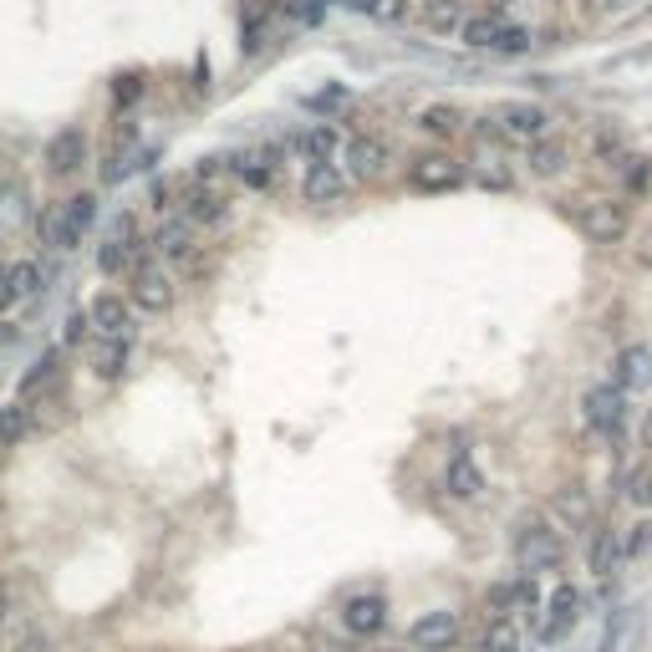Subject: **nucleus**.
<instances>
[{"mask_svg": "<svg viewBox=\"0 0 652 652\" xmlns=\"http://www.w3.org/2000/svg\"><path fill=\"white\" fill-rule=\"evenodd\" d=\"M5 612H11V596H5V586H0V622H5Z\"/></svg>", "mask_w": 652, "mask_h": 652, "instance_id": "nucleus-47", "label": "nucleus"}, {"mask_svg": "<svg viewBox=\"0 0 652 652\" xmlns=\"http://www.w3.org/2000/svg\"><path fill=\"white\" fill-rule=\"evenodd\" d=\"M648 546H652V520H638V525H632V535L622 540V556H642Z\"/></svg>", "mask_w": 652, "mask_h": 652, "instance_id": "nucleus-40", "label": "nucleus"}, {"mask_svg": "<svg viewBox=\"0 0 652 652\" xmlns=\"http://www.w3.org/2000/svg\"><path fill=\"white\" fill-rule=\"evenodd\" d=\"M464 107H454V103H429L423 113H418V128L429 138H444V143H454V138L464 133Z\"/></svg>", "mask_w": 652, "mask_h": 652, "instance_id": "nucleus-25", "label": "nucleus"}, {"mask_svg": "<svg viewBox=\"0 0 652 652\" xmlns=\"http://www.w3.org/2000/svg\"><path fill=\"white\" fill-rule=\"evenodd\" d=\"M36 296H42V266L36 260H0V312Z\"/></svg>", "mask_w": 652, "mask_h": 652, "instance_id": "nucleus-13", "label": "nucleus"}, {"mask_svg": "<svg viewBox=\"0 0 652 652\" xmlns=\"http://www.w3.org/2000/svg\"><path fill=\"white\" fill-rule=\"evenodd\" d=\"M612 174L622 178V189H627V194H648V184H652V163L642 159V153H622Z\"/></svg>", "mask_w": 652, "mask_h": 652, "instance_id": "nucleus-33", "label": "nucleus"}, {"mask_svg": "<svg viewBox=\"0 0 652 652\" xmlns=\"http://www.w3.org/2000/svg\"><path fill=\"white\" fill-rule=\"evenodd\" d=\"M489 123L500 128V138H515V143H535L540 133H550L546 107L520 103V97H504V103L489 107Z\"/></svg>", "mask_w": 652, "mask_h": 652, "instance_id": "nucleus-7", "label": "nucleus"}, {"mask_svg": "<svg viewBox=\"0 0 652 652\" xmlns=\"http://www.w3.org/2000/svg\"><path fill=\"white\" fill-rule=\"evenodd\" d=\"M546 612H550V617L535 627V632H540V642H561L566 632L577 627V617H581V592L571 586V581H561V586L550 592V607Z\"/></svg>", "mask_w": 652, "mask_h": 652, "instance_id": "nucleus-20", "label": "nucleus"}, {"mask_svg": "<svg viewBox=\"0 0 652 652\" xmlns=\"http://www.w3.org/2000/svg\"><path fill=\"white\" fill-rule=\"evenodd\" d=\"M383 652H398V648H383Z\"/></svg>", "mask_w": 652, "mask_h": 652, "instance_id": "nucleus-48", "label": "nucleus"}, {"mask_svg": "<svg viewBox=\"0 0 652 652\" xmlns=\"http://www.w3.org/2000/svg\"><path fill=\"white\" fill-rule=\"evenodd\" d=\"M143 92H149V77H143V72H123L118 82H113V103H118V107H133Z\"/></svg>", "mask_w": 652, "mask_h": 652, "instance_id": "nucleus-37", "label": "nucleus"}, {"mask_svg": "<svg viewBox=\"0 0 652 652\" xmlns=\"http://www.w3.org/2000/svg\"><path fill=\"white\" fill-rule=\"evenodd\" d=\"M291 149L306 159V168H312V163H331V153H337V128H331V123H316V128L291 138Z\"/></svg>", "mask_w": 652, "mask_h": 652, "instance_id": "nucleus-26", "label": "nucleus"}, {"mask_svg": "<svg viewBox=\"0 0 652 652\" xmlns=\"http://www.w3.org/2000/svg\"><path fill=\"white\" fill-rule=\"evenodd\" d=\"M561 556H566V546H561V535L556 531H546V525H525V531H520L515 561H520L525 577H535V571H556Z\"/></svg>", "mask_w": 652, "mask_h": 652, "instance_id": "nucleus-10", "label": "nucleus"}, {"mask_svg": "<svg viewBox=\"0 0 652 652\" xmlns=\"http://www.w3.org/2000/svg\"><path fill=\"white\" fill-rule=\"evenodd\" d=\"M638 266H642V270H652V224L638 235Z\"/></svg>", "mask_w": 652, "mask_h": 652, "instance_id": "nucleus-43", "label": "nucleus"}, {"mask_svg": "<svg viewBox=\"0 0 652 652\" xmlns=\"http://www.w3.org/2000/svg\"><path fill=\"white\" fill-rule=\"evenodd\" d=\"M128 306L143 316H163V312H174V276L159 266V260H138L133 270H128Z\"/></svg>", "mask_w": 652, "mask_h": 652, "instance_id": "nucleus-3", "label": "nucleus"}, {"mask_svg": "<svg viewBox=\"0 0 652 652\" xmlns=\"http://www.w3.org/2000/svg\"><path fill=\"white\" fill-rule=\"evenodd\" d=\"M61 362H67V352L61 347H51V352H42L36 362H31V372L15 383V403H31V398H42V393H51L61 377Z\"/></svg>", "mask_w": 652, "mask_h": 652, "instance_id": "nucleus-23", "label": "nucleus"}, {"mask_svg": "<svg viewBox=\"0 0 652 652\" xmlns=\"http://www.w3.org/2000/svg\"><path fill=\"white\" fill-rule=\"evenodd\" d=\"M479 652H520V632L510 617H485V632H479Z\"/></svg>", "mask_w": 652, "mask_h": 652, "instance_id": "nucleus-31", "label": "nucleus"}, {"mask_svg": "<svg viewBox=\"0 0 652 652\" xmlns=\"http://www.w3.org/2000/svg\"><path fill=\"white\" fill-rule=\"evenodd\" d=\"M276 5H281V0H245V5H240V31H245V51H255V46H260V31H266V21L270 15H276Z\"/></svg>", "mask_w": 652, "mask_h": 652, "instance_id": "nucleus-30", "label": "nucleus"}, {"mask_svg": "<svg viewBox=\"0 0 652 652\" xmlns=\"http://www.w3.org/2000/svg\"><path fill=\"white\" fill-rule=\"evenodd\" d=\"M525 174L531 178H556L571 163V143H566L561 133H540L535 143H525Z\"/></svg>", "mask_w": 652, "mask_h": 652, "instance_id": "nucleus-19", "label": "nucleus"}, {"mask_svg": "<svg viewBox=\"0 0 652 652\" xmlns=\"http://www.w3.org/2000/svg\"><path fill=\"white\" fill-rule=\"evenodd\" d=\"M128 362H133V341H92V377L97 383H123L128 377Z\"/></svg>", "mask_w": 652, "mask_h": 652, "instance_id": "nucleus-24", "label": "nucleus"}, {"mask_svg": "<svg viewBox=\"0 0 652 652\" xmlns=\"http://www.w3.org/2000/svg\"><path fill=\"white\" fill-rule=\"evenodd\" d=\"M464 168L454 153H418V159H408V189L418 194H449L464 184Z\"/></svg>", "mask_w": 652, "mask_h": 652, "instance_id": "nucleus-6", "label": "nucleus"}, {"mask_svg": "<svg viewBox=\"0 0 652 652\" xmlns=\"http://www.w3.org/2000/svg\"><path fill=\"white\" fill-rule=\"evenodd\" d=\"M632 500L652 504V479H648V475H638V479H632Z\"/></svg>", "mask_w": 652, "mask_h": 652, "instance_id": "nucleus-45", "label": "nucleus"}, {"mask_svg": "<svg viewBox=\"0 0 652 652\" xmlns=\"http://www.w3.org/2000/svg\"><path fill=\"white\" fill-rule=\"evenodd\" d=\"M622 138H617V133H607V128H596V133H592V159L596 163H602V168H617V159H622Z\"/></svg>", "mask_w": 652, "mask_h": 652, "instance_id": "nucleus-36", "label": "nucleus"}, {"mask_svg": "<svg viewBox=\"0 0 652 652\" xmlns=\"http://www.w3.org/2000/svg\"><path fill=\"white\" fill-rule=\"evenodd\" d=\"M418 21L433 36H449V31L464 26V0H418Z\"/></svg>", "mask_w": 652, "mask_h": 652, "instance_id": "nucleus-27", "label": "nucleus"}, {"mask_svg": "<svg viewBox=\"0 0 652 652\" xmlns=\"http://www.w3.org/2000/svg\"><path fill=\"white\" fill-rule=\"evenodd\" d=\"M577 230L592 245H622L627 235H632V205L627 199H612V194H602V199H577Z\"/></svg>", "mask_w": 652, "mask_h": 652, "instance_id": "nucleus-2", "label": "nucleus"}, {"mask_svg": "<svg viewBox=\"0 0 652 652\" xmlns=\"http://www.w3.org/2000/svg\"><path fill=\"white\" fill-rule=\"evenodd\" d=\"M26 433H31L26 403H5V408H0V449H15Z\"/></svg>", "mask_w": 652, "mask_h": 652, "instance_id": "nucleus-34", "label": "nucleus"}, {"mask_svg": "<svg viewBox=\"0 0 652 652\" xmlns=\"http://www.w3.org/2000/svg\"><path fill=\"white\" fill-rule=\"evenodd\" d=\"M408 642L418 652H449L459 642V612H423L414 627H408Z\"/></svg>", "mask_w": 652, "mask_h": 652, "instance_id": "nucleus-14", "label": "nucleus"}, {"mask_svg": "<svg viewBox=\"0 0 652 652\" xmlns=\"http://www.w3.org/2000/svg\"><path fill=\"white\" fill-rule=\"evenodd\" d=\"M642 449H652V408L642 414Z\"/></svg>", "mask_w": 652, "mask_h": 652, "instance_id": "nucleus-46", "label": "nucleus"}, {"mask_svg": "<svg viewBox=\"0 0 652 652\" xmlns=\"http://www.w3.org/2000/svg\"><path fill=\"white\" fill-rule=\"evenodd\" d=\"M444 489L454 494V500H475L479 489H485V475H479V464L469 459V454H454V459H449V475H444Z\"/></svg>", "mask_w": 652, "mask_h": 652, "instance_id": "nucleus-28", "label": "nucleus"}, {"mask_svg": "<svg viewBox=\"0 0 652 652\" xmlns=\"http://www.w3.org/2000/svg\"><path fill=\"white\" fill-rule=\"evenodd\" d=\"M153 255L159 260H168V266H178V270H199V230L194 224H184L174 214V220H163L159 230H153Z\"/></svg>", "mask_w": 652, "mask_h": 652, "instance_id": "nucleus-8", "label": "nucleus"}, {"mask_svg": "<svg viewBox=\"0 0 652 652\" xmlns=\"http://www.w3.org/2000/svg\"><path fill=\"white\" fill-rule=\"evenodd\" d=\"M479 178H485L489 189H500V194L515 189V174L504 168V159H500L494 149H479Z\"/></svg>", "mask_w": 652, "mask_h": 652, "instance_id": "nucleus-35", "label": "nucleus"}, {"mask_svg": "<svg viewBox=\"0 0 652 652\" xmlns=\"http://www.w3.org/2000/svg\"><path fill=\"white\" fill-rule=\"evenodd\" d=\"M617 561H622V535H617V531H596L592 535V571H596V577H612Z\"/></svg>", "mask_w": 652, "mask_h": 652, "instance_id": "nucleus-32", "label": "nucleus"}, {"mask_svg": "<svg viewBox=\"0 0 652 652\" xmlns=\"http://www.w3.org/2000/svg\"><path fill=\"white\" fill-rule=\"evenodd\" d=\"M42 163H46V174L51 178H72L77 168L88 163V133H82V128H61V133L46 143Z\"/></svg>", "mask_w": 652, "mask_h": 652, "instance_id": "nucleus-16", "label": "nucleus"}, {"mask_svg": "<svg viewBox=\"0 0 652 652\" xmlns=\"http://www.w3.org/2000/svg\"><path fill=\"white\" fill-rule=\"evenodd\" d=\"M178 220L194 224V230H214V224L230 220V194L220 184H194L184 178V194H178Z\"/></svg>", "mask_w": 652, "mask_h": 652, "instance_id": "nucleus-5", "label": "nucleus"}, {"mask_svg": "<svg viewBox=\"0 0 652 652\" xmlns=\"http://www.w3.org/2000/svg\"><path fill=\"white\" fill-rule=\"evenodd\" d=\"M26 414H31V433H51L61 418H67V393L51 387V393H42V398L26 403Z\"/></svg>", "mask_w": 652, "mask_h": 652, "instance_id": "nucleus-29", "label": "nucleus"}, {"mask_svg": "<svg viewBox=\"0 0 652 652\" xmlns=\"http://www.w3.org/2000/svg\"><path fill=\"white\" fill-rule=\"evenodd\" d=\"M92 337V326H88V316H72V322H67V341H61V352H67V347H82V341Z\"/></svg>", "mask_w": 652, "mask_h": 652, "instance_id": "nucleus-41", "label": "nucleus"}, {"mask_svg": "<svg viewBox=\"0 0 652 652\" xmlns=\"http://www.w3.org/2000/svg\"><path fill=\"white\" fill-rule=\"evenodd\" d=\"M535 46V31L531 26H510L500 36V46H494V51H500V57H515V51H531Z\"/></svg>", "mask_w": 652, "mask_h": 652, "instance_id": "nucleus-38", "label": "nucleus"}, {"mask_svg": "<svg viewBox=\"0 0 652 652\" xmlns=\"http://www.w3.org/2000/svg\"><path fill=\"white\" fill-rule=\"evenodd\" d=\"M581 5V15H607L612 5H622V0H577Z\"/></svg>", "mask_w": 652, "mask_h": 652, "instance_id": "nucleus-44", "label": "nucleus"}, {"mask_svg": "<svg viewBox=\"0 0 652 652\" xmlns=\"http://www.w3.org/2000/svg\"><path fill=\"white\" fill-rule=\"evenodd\" d=\"M92 220H97V194H72L67 205H51L42 214V245L46 251H77L88 240Z\"/></svg>", "mask_w": 652, "mask_h": 652, "instance_id": "nucleus-1", "label": "nucleus"}, {"mask_svg": "<svg viewBox=\"0 0 652 652\" xmlns=\"http://www.w3.org/2000/svg\"><path fill=\"white\" fill-rule=\"evenodd\" d=\"M581 414H586V429H596V433H617V429H622V393H617L612 383L592 387V393L581 398Z\"/></svg>", "mask_w": 652, "mask_h": 652, "instance_id": "nucleus-22", "label": "nucleus"}, {"mask_svg": "<svg viewBox=\"0 0 652 652\" xmlns=\"http://www.w3.org/2000/svg\"><path fill=\"white\" fill-rule=\"evenodd\" d=\"M393 168V143L383 133H357L347 143V178L357 184H377V178Z\"/></svg>", "mask_w": 652, "mask_h": 652, "instance_id": "nucleus-9", "label": "nucleus"}, {"mask_svg": "<svg viewBox=\"0 0 652 652\" xmlns=\"http://www.w3.org/2000/svg\"><path fill=\"white\" fill-rule=\"evenodd\" d=\"M149 255V240L138 235V220L133 214H118V224L107 230V240L97 245V270L103 276H128Z\"/></svg>", "mask_w": 652, "mask_h": 652, "instance_id": "nucleus-4", "label": "nucleus"}, {"mask_svg": "<svg viewBox=\"0 0 652 652\" xmlns=\"http://www.w3.org/2000/svg\"><path fill=\"white\" fill-rule=\"evenodd\" d=\"M387 622V596L377 592H357L341 602V627L347 632H357V638H372V632H383Z\"/></svg>", "mask_w": 652, "mask_h": 652, "instance_id": "nucleus-18", "label": "nucleus"}, {"mask_svg": "<svg viewBox=\"0 0 652 652\" xmlns=\"http://www.w3.org/2000/svg\"><path fill=\"white\" fill-rule=\"evenodd\" d=\"M88 326H92V337L133 341V306H128L118 291H103V296H92V306H88Z\"/></svg>", "mask_w": 652, "mask_h": 652, "instance_id": "nucleus-11", "label": "nucleus"}, {"mask_svg": "<svg viewBox=\"0 0 652 652\" xmlns=\"http://www.w3.org/2000/svg\"><path fill=\"white\" fill-rule=\"evenodd\" d=\"M556 504H561V515H571V520H586V515H592V504L581 500V494H561Z\"/></svg>", "mask_w": 652, "mask_h": 652, "instance_id": "nucleus-42", "label": "nucleus"}, {"mask_svg": "<svg viewBox=\"0 0 652 652\" xmlns=\"http://www.w3.org/2000/svg\"><path fill=\"white\" fill-rule=\"evenodd\" d=\"M510 26H515V21H510V5H504V0H494L489 11L464 15L459 36H464V46H475V51H494V46H500V36Z\"/></svg>", "mask_w": 652, "mask_h": 652, "instance_id": "nucleus-15", "label": "nucleus"}, {"mask_svg": "<svg viewBox=\"0 0 652 652\" xmlns=\"http://www.w3.org/2000/svg\"><path fill=\"white\" fill-rule=\"evenodd\" d=\"M178 194H184V178H159L153 184V209H178Z\"/></svg>", "mask_w": 652, "mask_h": 652, "instance_id": "nucleus-39", "label": "nucleus"}, {"mask_svg": "<svg viewBox=\"0 0 652 652\" xmlns=\"http://www.w3.org/2000/svg\"><path fill=\"white\" fill-rule=\"evenodd\" d=\"M301 199L316 205V209L341 205V199H347V174H341L337 163H312L306 178H301Z\"/></svg>", "mask_w": 652, "mask_h": 652, "instance_id": "nucleus-21", "label": "nucleus"}, {"mask_svg": "<svg viewBox=\"0 0 652 652\" xmlns=\"http://www.w3.org/2000/svg\"><path fill=\"white\" fill-rule=\"evenodd\" d=\"M652 383V347H642V341H632V347H622V352L612 357V387L617 393H642V387Z\"/></svg>", "mask_w": 652, "mask_h": 652, "instance_id": "nucleus-17", "label": "nucleus"}, {"mask_svg": "<svg viewBox=\"0 0 652 652\" xmlns=\"http://www.w3.org/2000/svg\"><path fill=\"white\" fill-rule=\"evenodd\" d=\"M281 159H286L281 143H260V149H251V153H235V159H230V174H235L245 189H270L276 174H281Z\"/></svg>", "mask_w": 652, "mask_h": 652, "instance_id": "nucleus-12", "label": "nucleus"}]
</instances>
